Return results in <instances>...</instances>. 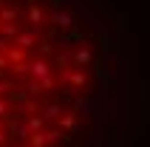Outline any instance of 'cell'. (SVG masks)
<instances>
[{
	"mask_svg": "<svg viewBox=\"0 0 150 147\" xmlns=\"http://www.w3.org/2000/svg\"><path fill=\"white\" fill-rule=\"evenodd\" d=\"M113 79L116 40L93 0H0V147H74Z\"/></svg>",
	"mask_w": 150,
	"mask_h": 147,
	"instance_id": "6da1fadb",
	"label": "cell"
}]
</instances>
